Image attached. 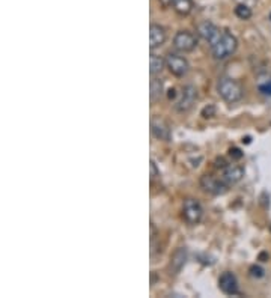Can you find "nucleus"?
<instances>
[{"label": "nucleus", "instance_id": "f257e3e1", "mask_svg": "<svg viewBox=\"0 0 271 298\" xmlns=\"http://www.w3.org/2000/svg\"><path fill=\"white\" fill-rule=\"evenodd\" d=\"M238 48V39L231 32L220 33L219 39L211 45V53L215 61H225L232 56Z\"/></svg>", "mask_w": 271, "mask_h": 298}, {"label": "nucleus", "instance_id": "f03ea898", "mask_svg": "<svg viewBox=\"0 0 271 298\" xmlns=\"http://www.w3.org/2000/svg\"><path fill=\"white\" fill-rule=\"evenodd\" d=\"M217 92L222 97L223 101L234 104L238 102L244 95V89L242 86L238 83L237 80L231 78V77H222L217 83Z\"/></svg>", "mask_w": 271, "mask_h": 298}, {"label": "nucleus", "instance_id": "7ed1b4c3", "mask_svg": "<svg viewBox=\"0 0 271 298\" xmlns=\"http://www.w3.org/2000/svg\"><path fill=\"white\" fill-rule=\"evenodd\" d=\"M203 215V208L202 205L199 203V200L196 199H187L184 200V205H182V219L187 225H198L201 220H202Z\"/></svg>", "mask_w": 271, "mask_h": 298}, {"label": "nucleus", "instance_id": "20e7f679", "mask_svg": "<svg viewBox=\"0 0 271 298\" xmlns=\"http://www.w3.org/2000/svg\"><path fill=\"white\" fill-rule=\"evenodd\" d=\"M166 68L169 69V72L175 77H184L187 75L188 69H190V64L188 61L181 56L179 53H168L166 56Z\"/></svg>", "mask_w": 271, "mask_h": 298}, {"label": "nucleus", "instance_id": "39448f33", "mask_svg": "<svg viewBox=\"0 0 271 298\" xmlns=\"http://www.w3.org/2000/svg\"><path fill=\"white\" fill-rule=\"evenodd\" d=\"M198 101V91L193 85H187L182 88L181 97L178 99V102L175 104V109L178 113H188L193 105Z\"/></svg>", "mask_w": 271, "mask_h": 298}, {"label": "nucleus", "instance_id": "423d86ee", "mask_svg": "<svg viewBox=\"0 0 271 298\" xmlns=\"http://www.w3.org/2000/svg\"><path fill=\"white\" fill-rule=\"evenodd\" d=\"M173 47L181 53H190L198 47V38L188 31H179L173 36Z\"/></svg>", "mask_w": 271, "mask_h": 298}, {"label": "nucleus", "instance_id": "0eeeda50", "mask_svg": "<svg viewBox=\"0 0 271 298\" xmlns=\"http://www.w3.org/2000/svg\"><path fill=\"white\" fill-rule=\"evenodd\" d=\"M199 184H201V188L205 193H209V195H214V196L223 195L229 188L220 176H214V175H203L201 181H199Z\"/></svg>", "mask_w": 271, "mask_h": 298}, {"label": "nucleus", "instance_id": "6e6552de", "mask_svg": "<svg viewBox=\"0 0 271 298\" xmlns=\"http://www.w3.org/2000/svg\"><path fill=\"white\" fill-rule=\"evenodd\" d=\"M242 176H244V167H241L239 165H225L222 167L220 178L228 187L238 184L242 179Z\"/></svg>", "mask_w": 271, "mask_h": 298}, {"label": "nucleus", "instance_id": "1a4fd4ad", "mask_svg": "<svg viewBox=\"0 0 271 298\" xmlns=\"http://www.w3.org/2000/svg\"><path fill=\"white\" fill-rule=\"evenodd\" d=\"M219 288L225 295H237L238 294V280L237 276L231 271H225L219 277Z\"/></svg>", "mask_w": 271, "mask_h": 298}, {"label": "nucleus", "instance_id": "9d476101", "mask_svg": "<svg viewBox=\"0 0 271 298\" xmlns=\"http://www.w3.org/2000/svg\"><path fill=\"white\" fill-rule=\"evenodd\" d=\"M151 132L155 139L163 140V142H169L170 136H172L169 124L165 119L158 118V116L151 119Z\"/></svg>", "mask_w": 271, "mask_h": 298}, {"label": "nucleus", "instance_id": "9b49d317", "mask_svg": "<svg viewBox=\"0 0 271 298\" xmlns=\"http://www.w3.org/2000/svg\"><path fill=\"white\" fill-rule=\"evenodd\" d=\"M220 33L222 32L219 31V28H217L214 23L208 21V20H205V21L198 24V35H199L202 39H205L209 45H212V44L219 39Z\"/></svg>", "mask_w": 271, "mask_h": 298}, {"label": "nucleus", "instance_id": "f8f14e48", "mask_svg": "<svg viewBox=\"0 0 271 298\" xmlns=\"http://www.w3.org/2000/svg\"><path fill=\"white\" fill-rule=\"evenodd\" d=\"M166 39H168L166 29L157 23H152L149 28V48L155 50V48L161 47L166 42Z\"/></svg>", "mask_w": 271, "mask_h": 298}, {"label": "nucleus", "instance_id": "ddd939ff", "mask_svg": "<svg viewBox=\"0 0 271 298\" xmlns=\"http://www.w3.org/2000/svg\"><path fill=\"white\" fill-rule=\"evenodd\" d=\"M187 259H188V252H187V249H185V247L176 249L175 253H173L172 258H170V273H172V274H178V273L184 268Z\"/></svg>", "mask_w": 271, "mask_h": 298}, {"label": "nucleus", "instance_id": "4468645a", "mask_svg": "<svg viewBox=\"0 0 271 298\" xmlns=\"http://www.w3.org/2000/svg\"><path fill=\"white\" fill-rule=\"evenodd\" d=\"M165 92V83L161 78H158L157 75H152L151 77V85H149V98H151V102H155L158 99L161 98Z\"/></svg>", "mask_w": 271, "mask_h": 298}, {"label": "nucleus", "instance_id": "2eb2a0df", "mask_svg": "<svg viewBox=\"0 0 271 298\" xmlns=\"http://www.w3.org/2000/svg\"><path fill=\"white\" fill-rule=\"evenodd\" d=\"M165 68H166V59H163L161 56H158L155 53H152L149 56V72H151V77L161 74Z\"/></svg>", "mask_w": 271, "mask_h": 298}, {"label": "nucleus", "instance_id": "dca6fc26", "mask_svg": "<svg viewBox=\"0 0 271 298\" xmlns=\"http://www.w3.org/2000/svg\"><path fill=\"white\" fill-rule=\"evenodd\" d=\"M172 8L178 15L185 17L193 11V0H173Z\"/></svg>", "mask_w": 271, "mask_h": 298}, {"label": "nucleus", "instance_id": "f3484780", "mask_svg": "<svg viewBox=\"0 0 271 298\" xmlns=\"http://www.w3.org/2000/svg\"><path fill=\"white\" fill-rule=\"evenodd\" d=\"M235 15H237L239 20H250L252 18V9L247 5L239 3V5H237V8H235Z\"/></svg>", "mask_w": 271, "mask_h": 298}, {"label": "nucleus", "instance_id": "a211bd4d", "mask_svg": "<svg viewBox=\"0 0 271 298\" xmlns=\"http://www.w3.org/2000/svg\"><path fill=\"white\" fill-rule=\"evenodd\" d=\"M258 91L265 97H271V78H261L258 82Z\"/></svg>", "mask_w": 271, "mask_h": 298}, {"label": "nucleus", "instance_id": "6ab92c4d", "mask_svg": "<svg viewBox=\"0 0 271 298\" xmlns=\"http://www.w3.org/2000/svg\"><path fill=\"white\" fill-rule=\"evenodd\" d=\"M249 274H250V277H253V279H261V277H264L265 271H264V268L259 266V265H252V266L249 268Z\"/></svg>", "mask_w": 271, "mask_h": 298}, {"label": "nucleus", "instance_id": "aec40b11", "mask_svg": "<svg viewBox=\"0 0 271 298\" xmlns=\"http://www.w3.org/2000/svg\"><path fill=\"white\" fill-rule=\"evenodd\" d=\"M201 115H202L203 119H211L212 116H215V107H214V105H206V107H203Z\"/></svg>", "mask_w": 271, "mask_h": 298}, {"label": "nucleus", "instance_id": "412c9836", "mask_svg": "<svg viewBox=\"0 0 271 298\" xmlns=\"http://www.w3.org/2000/svg\"><path fill=\"white\" fill-rule=\"evenodd\" d=\"M229 155H231L232 160L238 161V160H241V158L244 157V152H242L239 148H231V149H229Z\"/></svg>", "mask_w": 271, "mask_h": 298}, {"label": "nucleus", "instance_id": "4be33fe9", "mask_svg": "<svg viewBox=\"0 0 271 298\" xmlns=\"http://www.w3.org/2000/svg\"><path fill=\"white\" fill-rule=\"evenodd\" d=\"M160 176V170L157 169V165H155V161L154 160H151V181H154L155 178H158Z\"/></svg>", "mask_w": 271, "mask_h": 298}, {"label": "nucleus", "instance_id": "5701e85b", "mask_svg": "<svg viewBox=\"0 0 271 298\" xmlns=\"http://www.w3.org/2000/svg\"><path fill=\"white\" fill-rule=\"evenodd\" d=\"M268 259H270V255H268L267 252L259 253V256H258V261H261V262H267Z\"/></svg>", "mask_w": 271, "mask_h": 298}, {"label": "nucleus", "instance_id": "b1692460", "mask_svg": "<svg viewBox=\"0 0 271 298\" xmlns=\"http://www.w3.org/2000/svg\"><path fill=\"white\" fill-rule=\"evenodd\" d=\"M158 3H160L163 8H169V6H172L173 0H158Z\"/></svg>", "mask_w": 271, "mask_h": 298}, {"label": "nucleus", "instance_id": "393cba45", "mask_svg": "<svg viewBox=\"0 0 271 298\" xmlns=\"http://www.w3.org/2000/svg\"><path fill=\"white\" fill-rule=\"evenodd\" d=\"M168 97H169V99H175V98H176V91H175V89H170L169 94H168Z\"/></svg>", "mask_w": 271, "mask_h": 298}, {"label": "nucleus", "instance_id": "a878e982", "mask_svg": "<svg viewBox=\"0 0 271 298\" xmlns=\"http://www.w3.org/2000/svg\"><path fill=\"white\" fill-rule=\"evenodd\" d=\"M270 232H271V225H270Z\"/></svg>", "mask_w": 271, "mask_h": 298}, {"label": "nucleus", "instance_id": "bb28decb", "mask_svg": "<svg viewBox=\"0 0 271 298\" xmlns=\"http://www.w3.org/2000/svg\"><path fill=\"white\" fill-rule=\"evenodd\" d=\"M270 18H271V15H270Z\"/></svg>", "mask_w": 271, "mask_h": 298}]
</instances>
